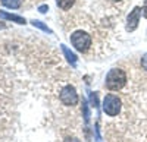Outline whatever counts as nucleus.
Wrapping results in <instances>:
<instances>
[{"label": "nucleus", "instance_id": "obj_1", "mask_svg": "<svg viewBox=\"0 0 147 142\" xmlns=\"http://www.w3.org/2000/svg\"><path fill=\"white\" fill-rule=\"evenodd\" d=\"M127 84V73L122 69H112L106 75V88L109 91H119Z\"/></svg>", "mask_w": 147, "mask_h": 142}, {"label": "nucleus", "instance_id": "obj_2", "mask_svg": "<svg viewBox=\"0 0 147 142\" xmlns=\"http://www.w3.org/2000/svg\"><path fill=\"white\" fill-rule=\"evenodd\" d=\"M71 43L78 51L87 53L91 47V35L82 29H78L71 35Z\"/></svg>", "mask_w": 147, "mask_h": 142}, {"label": "nucleus", "instance_id": "obj_3", "mask_svg": "<svg viewBox=\"0 0 147 142\" xmlns=\"http://www.w3.org/2000/svg\"><path fill=\"white\" fill-rule=\"evenodd\" d=\"M121 107H122V103L119 100L118 95L115 94H107L103 100V111L110 116V117H115L121 113Z\"/></svg>", "mask_w": 147, "mask_h": 142}, {"label": "nucleus", "instance_id": "obj_4", "mask_svg": "<svg viewBox=\"0 0 147 142\" xmlns=\"http://www.w3.org/2000/svg\"><path fill=\"white\" fill-rule=\"evenodd\" d=\"M59 98H60V103L63 105H68V107H74V105L78 104V94L75 91L72 85H65L60 89V94H59Z\"/></svg>", "mask_w": 147, "mask_h": 142}, {"label": "nucleus", "instance_id": "obj_5", "mask_svg": "<svg viewBox=\"0 0 147 142\" xmlns=\"http://www.w3.org/2000/svg\"><path fill=\"white\" fill-rule=\"evenodd\" d=\"M141 7L136 6L131 12H129V15L127 18V31L132 32V31H136L137 27H138V22H140V15H141Z\"/></svg>", "mask_w": 147, "mask_h": 142}, {"label": "nucleus", "instance_id": "obj_6", "mask_svg": "<svg viewBox=\"0 0 147 142\" xmlns=\"http://www.w3.org/2000/svg\"><path fill=\"white\" fill-rule=\"evenodd\" d=\"M0 19H7V21H13V22H16V23H21V25H24L27 21L24 19V18H21V16H18V15H12V13H7V12H5V10H0Z\"/></svg>", "mask_w": 147, "mask_h": 142}, {"label": "nucleus", "instance_id": "obj_7", "mask_svg": "<svg viewBox=\"0 0 147 142\" xmlns=\"http://www.w3.org/2000/svg\"><path fill=\"white\" fill-rule=\"evenodd\" d=\"M60 49H62V51H63V54H65V57H66V60H68L72 66H77V56L74 54L66 45H63V44L60 45Z\"/></svg>", "mask_w": 147, "mask_h": 142}, {"label": "nucleus", "instance_id": "obj_8", "mask_svg": "<svg viewBox=\"0 0 147 142\" xmlns=\"http://www.w3.org/2000/svg\"><path fill=\"white\" fill-rule=\"evenodd\" d=\"M56 3L60 9H63V10H69L74 3H75V0H56Z\"/></svg>", "mask_w": 147, "mask_h": 142}, {"label": "nucleus", "instance_id": "obj_9", "mask_svg": "<svg viewBox=\"0 0 147 142\" xmlns=\"http://www.w3.org/2000/svg\"><path fill=\"white\" fill-rule=\"evenodd\" d=\"M3 6L10 7V9H18L21 7V0H0Z\"/></svg>", "mask_w": 147, "mask_h": 142}, {"label": "nucleus", "instance_id": "obj_10", "mask_svg": "<svg viewBox=\"0 0 147 142\" xmlns=\"http://www.w3.org/2000/svg\"><path fill=\"white\" fill-rule=\"evenodd\" d=\"M82 113H84L85 123H88V120H90V109H88V104H87L85 100H82Z\"/></svg>", "mask_w": 147, "mask_h": 142}, {"label": "nucleus", "instance_id": "obj_11", "mask_svg": "<svg viewBox=\"0 0 147 142\" xmlns=\"http://www.w3.org/2000/svg\"><path fill=\"white\" fill-rule=\"evenodd\" d=\"M31 23H32L34 27H37V28H40V29H43L44 32H49V34H52V32H53V31H52L50 28H49L47 25H44V23H43V22H40V21H32Z\"/></svg>", "mask_w": 147, "mask_h": 142}, {"label": "nucleus", "instance_id": "obj_12", "mask_svg": "<svg viewBox=\"0 0 147 142\" xmlns=\"http://www.w3.org/2000/svg\"><path fill=\"white\" fill-rule=\"evenodd\" d=\"M140 65H141V67L147 72V53L146 54H143L141 56V60H140Z\"/></svg>", "mask_w": 147, "mask_h": 142}, {"label": "nucleus", "instance_id": "obj_13", "mask_svg": "<svg viewBox=\"0 0 147 142\" xmlns=\"http://www.w3.org/2000/svg\"><path fill=\"white\" fill-rule=\"evenodd\" d=\"M90 100H91V104L94 105V107H97V105H99V101H97V94H96V92H91Z\"/></svg>", "mask_w": 147, "mask_h": 142}, {"label": "nucleus", "instance_id": "obj_14", "mask_svg": "<svg viewBox=\"0 0 147 142\" xmlns=\"http://www.w3.org/2000/svg\"><path fill=\"white\" fill-rule=\"evenodd\" d=\"M47 10H49V6H47V5H41V6L38 7V12H40V13H46Z\"/></svg>", "mask_w": 147, "mask_h": 142}, {"label": "nucleus", "instance_id": "obj_15", "mask_svg": "<svg viewBox=\"0 0 147 142\" xmlns=\"http://www.w3.org/2000/svg\"><path fill=\"white\" fill-rule=\"evenodd\" d=\"M143 12H144V18H147V0H144V5H143Z\"/></svg>", "mask_w": 147, "mask_h": 142}, {"label": "nucleus", "instance_id": "obj_16", "mask_svg": "<svg viewBox=\"0 0 147 142\" xmlns=\"http://www.w3.org/2000/svg\"><path fill=\"white\" fill-rule=\"evenodd\" d=\"M65 142H80V141H78L77 138H69V139H66Z\"/></svg>", "mask_w": 147, "mask_h": 142}, {"label": "nucleus", "instance_id": "obj_17", "mask_svg": "<svg viewBox=\"0 0 147 142\" xmlns=\"http://www.w3.org/2000/svg\"><path fill=\"white\" fill-rule=\"evenodd\" d=\"M112 2H121V0H112Z\"/></svg>", "mask_w": 147, "mask_h": 142}]
</instances>
